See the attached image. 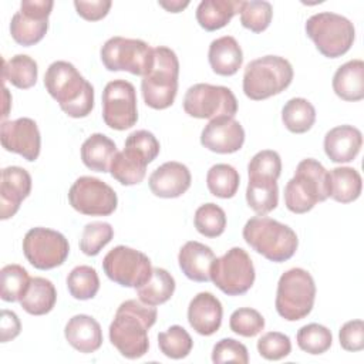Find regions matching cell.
<instances>
[{
	"label": "cell",
	"mask_w": 364,
	"mask_h": 364,
	"mask_svg": "<svg viewBox=\"0 0 364 364\" xmlns=\"http://www.w3.org/2000/svg\"><path fill=\"white\" fill-rule=\"evenodd\" d=\"M156 316L158 311L155 306L145 304L135 299L122 301L109 324L111 344L125 358H141L148 353V330L155 324Z\"/></svg>",
	"instance_id": "1"
},
{
	"label": "cell",
	"mask_w": 364,
	"mask_h": 364,
	"mask_svg": "<svg viewBox=\"0 0 364 364\" xmlns=\"http://www.w3.org/2000/svg\"><path fill=\"white\" fill-rule=\"evenodd\" d=\"M44 87L71 118H84L94 108V87L68 61H54L44 74Z\"/></svg>",
	"instance_id": "2"
},
{
	"label": "cell",
	"mask_w": 364,
	"mask_h": 364,
	"mask_svg": "<svg viewBox=\"0 0 364 364\" xmlns=\"http://www.w3.org/2000/svg\"><path fill=\"white\" fill-rule=\"evenodd\" d=\"M245 242L259 255L274 263L293 257L299 239L296 232L284 223L267 216H253L243 226Z\"/></svg>",
	"instance_id": "3"
},
{
	"label": "cell",
	"mask_w": 364,
	"mask_h": 364,
	"mask_svg": "<svg viewBox=\"0 0 364 364\" xmlns=\"http://www.w3.org/2000/svg\"><path fill=\"white\" fill-rule=\"evenodd\" d=\"M330 193L328 171L316 159L299 162L294 176L284 186V205L297 215L306 213L317 202H324Z\"/></svg>",
	"instance_id": "4"
},
{
	"label": "cell",
	"mask_w": 364,
	"mask_h": 364,
	"mask_svg": "<svg viewBox=\"0 0 364 364\" xmlns=\"http://www.w3.org/2000/svg\"><path fill=\"white\" fill-rule=\"evenodd\" d=\"M293 67L284 57L264 55L252 60L243 73V92L262 101L284 91L293 81Z\"/></svg>",
	"instance_id": "5"
},
{
	"label": "cell",
	"mask_w": 364,
	"mask_h": 364,
	"mask_svg": "<svg viewBox=\"0 0 364 364\" xmlns=\"http://www.w3.org/2000/svg\"><path fill=\"white\" fill-rule=\"evenodd\" d=\"M179 61L173 50L159 46L154 48V65L142 77L144 101L154 109H165L175 101L178 92Z\"/></svg>",
	"instance_id": "6"
},
{
	"label": "cell",
	"mask_w": 364,
	"mask_h": 364,
	"mask_svg": "<svg viewBox=\"0 0 364 364\" xmlns=\"http://www.w3.org/2000/svg\"><path fill=\"white\" fill-rule=\"evenodd\" d=\"M316 300L313 276L300 267L284 272L277 283L276 311L287 321H297L310 314Z\"/></svg>",
	"instance_id": "7"
},
{
	"label": "cell",
	"mask_w": 364,
	"mask_h": 364,
	"mask_svg": "<svg viewBox=\"0 0 364 364\" xmlns=\"http://www.w3.org/2000/svg\"><path fill=\"white\" fill-rule=\"evenodd\" d=\"M304 30L316 48L327 58L344 55L355 38L353 23L347 17L333 11L313 14L307 18Z\"/></svg>",
	"instance_id": "8"
},
{
	"label": "cell",
	"mask_w": 364,
	"mask_h": 364,
	"mask_svg": "<svg viewBox=\"0 0 364 364\" xmlns=\"http://www.w3.org/2000/svg\"><path fill=\"white\" fill-rule=\"evenodd\" d=\"M100 55L108 71H128L144 77L154 65V48L138 38L111 37L101 47Z\"/></svg>",
	"instance_id": "9"
},
{
	"label": "cell",
	"mask_w": 364,
	"mask_h": 364,
	"mask_svg": "<svg viewBox=\"0 0 364 364\" xmlns=\"http://www.w3.org/2000/svg\"><path fill=\"white\" fill-rule=\"evenodd\" d=\"M255 266L242 247H232L223 256L215 257L210 266V280L228 296H242L255 283Z\"/></svg>",
	"instance_id": "10"
},
{
	"label": "cell",
	"mask_w": 364,
	"mask_h": 364,
	"mask_svg": "<svg viewBox=\"0 0 364 364\" xmlns=\"http://www.w3.org/2000/svg\"><path fill=\"white\" fill-rule=\"evenodd\" d=\"M183 111L189 117L199 119L235 117L237 100L228 87L199 82L189 87L185 92Z\"/></svg>",
	"instance_id": "11"
},
{
	"label": "cell",
	"mask_w": 364,
	"mask_h": 364,
	"mask_svg": "<svg viewBox=\"0 0 364 364\" xmlns=\"http://www.w3.org/2000/svg\"><path fill=\"white\" fill-rule=\"evenodd\" d=\"M104 273L114 283L124 287L138 289L151 277L149 257L128 246H115L102 259Z\"/></svg>",
	"instance_id": "12"
},
{
	"label": "cell",
	"mask_w": 364,
	"mask_h": 364,
	"mask_svg": "<svg viewBox=\"0 0 364 364\" xmlns=\"http://www.w3.org/2000/svg\"><path fill=\"white\" fill-rule=\"evenodd\" d=\"M23 253L36 269L50 270L65 262L70 245L65 236L57 230L33 228L23 239Z\"/></svg>",
	"instance_id": "13"
},
{
	"label": "cell",
	"mask_w": 364,
	"mask_h": 364,
	"mask_svg": "<svg viewBox=\"0 0 364 364\" xmlns=\"http://www.w3.org/2000/svg\"><path fill=\"white\" fill-rule=\"evenodd\" d=\"M102 119L111 129L124 131L138 121L135 87L122 78L109 81L102 91Z\"/></svg>",
	"instance_id": "14"
},
{
	"label": "cell",
	"mask_w": 364,
	"mask_h": 364,
	"mask_svg": "<svg viewBox=\"0 0 364 364\" xmlns=\"http://www.w3.org/2000/svg\"><path fill=\"white\" fill-rule=\"evenodd\" d=\"M68 202L77 212L88 216H108L118 205L115 191L94 176H80L68 191Z\"/></svg>",
	"instance_id": "15"
},
{
	"label": "cell",
	"mask_w": 364,
	"mask_h": 364,
	"mask_svg": "<svg viewBox=\"0 0 364 364\" xmlns=\"http://www.w3.org/2000/svg\"><path fill=\"white\" fill-rule=\"evenodd\" d=\"M51 0H23L20 10L14 13L10 21V34L13 40L30 47L43 40L48 30V16L53 10Z\"/></svg>",
	"instance_id": "16"
},
{
	"label": "cell",
	"mask_w": 364,
	"mask_h": 364,
	"mask_svg": "<svg viewBox=\"0 0 364 364\" xmlns=\"http://www.w3.org/2000/svg\"><path fill=\"white\" fill-rule=\"evenodd\" d=\"M1 145L6 151L21 155L26 161H36L41 149V136L34 119L23 117L3 121L0 128Z\"/></svg>",
	"instance_id": "17"
},
{
	"label": "cell",
	"mask_w": 364,
	"mask_h": 364,
	"mask_svg": "<svg viewBox=\"0 0 364 364\" xmlns=\"http://www.w3.org/2000/svg\"><path fill=\"white\" fill-rule=\"evenodd\" d=\"M200 144L216 154H233L245 144V129L233 117H218L202 129Z\"/></svg>",
	"instance_id": "18"
},
{
	"label": "cell",
	"mask_w": 364,
	"mask_h": 364,
	"mask_svg": "<svg viewBox=\"0 0 364 364\" xmlns=\"http://www.w3.org/2000/svg\"><path fill=\"white\" fill-rule=\"evenodd\" d=\"M31 192V176L20 166H7L1 171L0 181V218L3 220L14 216L20 203Z\"/></svg>",
	"instance_id": "19"
},
{
	"label": "cell",
	"mask_w": 364,
	"mask_h": 364,
	"mask_svg": "<svg viewBox=\"0 0 364 364\" xmlns=\"http://www.w3.org/2000/svg\"><path fill=\"white\" fill-rule=\"evenodd\" d=\"M192 182L191 172L186 165L169 161L158 166L148 179L149 189L155 196L171 199L183 195Z\"/></svg>",
	"instance_id": "20"
},
{
	"label": "cell",
	"mask_w": 364,
	"mask_h": 364,
	"mask_svg": "<svg viewBox=\"0 0 364 364\" xmlns=\"http://www.w3.org/2000/svg\"><path fill=\"white\" fill-rule=\"evenodd\" d=\"M222 316L220 300L209 291L198 293L188 306V321L200 336L215 334L220 328Z\"/></svg>",
	"instance_id": "21"
},
{
	"label": "cell",
	"mask_w": 364,
	"mask_h": 364,
	"mask_svg": "<svg viewBox=\"0 0 364 364\" xmlns=\"http://www.w3.org/2000/svg\"><path fill=\"white\" fill-rule=\"evenodd\" d=\"M363 134L353 125L331 128L324 136V152L336 164L351 162L360 152Z\"/></svg>",
	"instance_id": "22"
},
{
	"label": "cell",
	"mask_w": 364,
	"mask_h": 364,
	"mask_svg": "<svg viewBox=\"0 0 364 364\" xmlns=\"http://www.w3.org/2000/svg\"><path fill=\"white\" fill-rule=\"evenodd\" d=\"M64 336L73 348L84 354L97 351L102 344L101 326L88 314L73 316L65 324Z\"/></svg>",
	"instance_id": "23"
},
{
	"label": "cell",
	"mask_w": 364,
	"mask_h": 364,
	"mask_svg": "<svg viewBox=\"0 0 364 364\" xmlns=\"http://www.w3.org/2000/svg\"><path fill=\"white\" fill-rule=\"evenodd\" d=\"M215 260L213 250L196 240L186 242L178 255V263L182 273L199 283L210 280V266Z\"/></svg>",
	"instance_id": "24"
},
{
	"label": "cell",
	"mask_w": 364,
	"mask_h": 364,
	"mask_svg": "<svg viewBox=\"0 0 364 364\" xmlns=\"http://www.w3.org/2000/svg\"><path fill=\"white\" fill-rule=\"evenodd\" d=\"M208 60L215 74L229 77L242 67L243 53L235 37L223 36L210 43Z\"/></svg>",
	"instance_id": "25"
},
{
	"label": "cell",
	"mask_w": 364,
	"mask_h": 364,
	"mask_svg": "<svg viewBox=\"0 0 364 364\" xmlns=\"http://www.w3.org/2000/svg\"><path fill=\"white\" fill-rule=\"evenodd\" d=\"M333 90L344 101L355 102L364 98V61L350 60L340 65L333 77Z\"/></svg>",
	"instance_id": "26"
},
{
	"label": "cell",
	"mask_w": 364,
	"mask_h": 364,
	"mask_svg": "<svg viewBox=\"0 0 364 364\" xmlns=\"http://www.w3.org/2000/svg\"><path fill=\"white\" fill-rule=\"evenodd\" d=\"M148 164L149 162L142 154H139L134 148L125 146L124 151L115 154L109 166V173L121 185H136L144 181Z\"/></svg>",
	"instance_id": "27"
},
{
	"label": "cell",
	"mask_w": 364,
	"mask_h": 364,
	"mask_svg": "<svg viewBox=\"0 0 364 364\" xmlns=\"http://www.w3.org/2000/svg\"><path fill=\"white\" fill-rule=\"evenodd\" d=\"M242 0H202L196 9V20L206 31H215L240 13Z\"/></svg>",
	"instance_id": "28"
},
{
	"label": "cell",
	"mask_w": 364,
	"mask_h": 364,
	"mask_svg": "<svg viewBox=\"0 0 364 364\" xmlns=\"http://www.w3.org/2000/svg\"><path fill=\"white\" fill-rule=\"evenodd\" d=\"M117 154L115 142L104 134H92L81 145L82 164L95 172H109L111 162Z\"/></svg>",
	"instance_id": "29"
},
{
	"label": "cell",
	"mask_w": 364,
	"mask_h": 364,
	"mask_svg": "<svg viewBox=\"0 0 364 364\" xmlns=\"http://www.w3.org/2000/svg\"><path fill=\"white\" fill-rule=\"evenodd\" d=\"M246 202L249 208L260 216H264L276 209L279 203V188L276 179L269 176L249 175Z\"/></svg>",
	"instance_id": "30"
},
{
	"label": "cell",
	"mask_w": 364,
	"mask_h": 364,
	"mask_svg": "<svg viewBox=\"0 0 364 364\" xmlns=\"http://www.w3.org/2000/svg\"><path fill=\"white\" fill-rule=\"evenodd\" d=\"M57 300L54 284L44 277H31L30 284L20 300V306L31 316H43L50 313Z\"/></svg>",
	"instance_id": "31"
},
{
	"label": "cell",
	"mask_w": 364,
	"mask_h": 364,
	"mask_svg": "<svg viewBox=\"0 0 364 364\" xmlns=\"http://www.w3.org/2000/svg\"><path fill=\"white\" fill-rule=\"evenodd\" d=\"M330 175V193L336 202L350 203L358 199L363 188L361 175L350 166H338L328 172Z\"/></svg>",
	"instance_id": "32"
},
{
	"label": "cell",
	"mask_w": 364,
	"mask_h": 364,
	"mask_svg": "<svg viewBox=\"0 0 364 364\" xmlns=\"http://www.w3.org/2000/svg\"><path fill=\"white\" fill-rule=\"evenodd\" d=\"M175 291V279L173 276L162 269L152 267L151 277L141 287L136 289L138 299L149 306H159L166 303Z\"/></svg>",
	"instance_id": "33"
},
{
	"label": "cell",
	"mask_w": 364,
	"mask_h": 364,
	"mask_svg": "<svg viewBox=\"0 0 364 364\" xmlns=\"http://www.w3.org/2000/svg\"><path fill=\"white\" fill-rule=\"evenodd\" d=\"M38 67L34 58L27 54H16L10 60H3V81L20 90H28L37 82Z\"/></svg>",
	"instance_id": "34"
},
{
	"label": "cell",
	"mask_w": 364,
	"mask_h": 364,
	"mask_svg": "<svg viewBox=\"0 0 364 364\" xmlns=\"http://www.w3.org/2000/svg\"><path fill=\"white\" fill-rule=\"evenodd\" d=\"M282 121L293 134L307 132L316 121V109L306 98H291L282 108Z\"/></svg>",
	"instance_id": "35"
},
{
	"label": "cell",
	"mask_w": 364,
	"mask_h": 364,
	"mask_svg": "<svg viewBox=\"0 0 364 364\" xmlns=\"http://www.w3.org/2000/svg\"><path fill=\"white\" fill-rule=\"evenodd\" d=\"M239 172L229 164H216L206 173V186L216 198H233L239 189Z\"/></svg>",
	"instance_id": "36"
},
{
	"label": "cell",
	"mask_w": 364,
	"mask_h": 364,
	"mask_svg": "<svg viewBox=\"0 0 364 364\" xmlns=\"http://www.w3.org/2000/svg\"><path fill=\"white\" fill-rule=\"evenodd\" d=\"M67 287L70 294L77 300H90L95 297L100 290L97 270L87 264L74 267L67 276Z\"/></svg>",
	"instance_id": "37"
},
{
	"label": "cell",
	"mask_w": 364,
	"mask_h": 364,
	"mask_svg": "<svg viewBox=\"0 0 364 364\" xmlns=\"http://www.w3.org/2000/svg\"><path fill=\"white\" fill-rule=\"evenodd\" d=\"M158 346L164 355L172 360H181L189 355L193 340L182 326H171L166 331L158 334Z\"/></svg>",
	"instance_id": "38"
},
{
	"label": "cell",
	"mask_w": 364,
	"mask_h": 364,
	"mask_svg": "<svg viewBox=\"0 0 364 364\" xmlns=\"http://www.w3.org/2000/svg\"><path fill=\"white\" fill-rule=\"evenodd\" d=\"M1 291L0 297L4 301H20L30 284L31 277L20 264H6L0 272Z\"/></svg>",
	"instance_id": "39"
},
{
	"label": "cell",
	"mask_w": 364,
	"mask_h": 364,
	"mask_svg": "<svg viewBox=\"0 0 364 364\" xmlns=\"http://www.w3.org/2000/svg\"><path fill=\"white\" fill-rule=\"evenodd\" d=\"M196 230L205 237H218L225 232L226 213L216 203L200 205L193 216Z\"/></svg>",
	"instance_id": "40"
},
{
	"label": "cell",
	"mask_w": 364,
	"mask_h": 364,
	"mask_svg": "<svg viewBox=\"0 0 364 364\" xmlns=\"http://www.w3.org/2000/svg\"><path fill=\"white\" fill-rule=\"evenodd\" d=\"M297 346L307 354L318 355L326 353L333 343L331 331L318 323H310L303 326L297 331Z\"/></svg>",
	"instance_id": "41"
},
{
	"label": "cell",
	"mask_w": 364,
	"mask_h": 364,
	"mask_svg": "<svg viewBox=\"0 0 364 364\" xmlns=\"http://www.w3.org/2000/svg\"><path fill=\"white\" fill-rule=\"evenodd\" d=\"M273 7L264 0H250L243 1L240 9V23L245 28L253 33L264 31L272 21Z\"/></svg>",
	"instance_id": "42"
},
{
	"label": "cell",
	"mask_w": 364,
	"mask_h": 364,
	"mask_svg": "<svg viewBox=\"0 0 364 364\" xmlns=\"http://www.w3.org/2000/svg\"><path fill=\"white\" fill-rule=\"evenodd\" d=\"M114 237V229L107 222H91L87 223L81 239L80 250L87 256H97L102 247H105Z\"/></svg>",
	"instance_id": "43"
},
{
	"label": "cell",
	"mask_w": 364,
	"mask_h": 364,
	"mask_svg": "<svg viewBox=\"0 0 364 364\" xmlns=\"http://www.w3.org/2000/svg\"><path fill=\"white\" fill-rule=\"evenodd\" d=\"M229 327L242 337H255L264 328V318L255 309L240 307L232 313Z\"/></svg>",
	"instance_id": "44"
},
{
	"label": "cell",
	"mask_w": 364,
	"mask_h": 364,
	"mask_svg": "<svg viewBox=\"0 0 364 364\" xmlns=\"http://www.w3.org/2000/svg\"><path fill=\"white\" fill-rule=\"evenodd\" d=\"M257 351L263 358L277 361L290 354L291 343L284 333L269 331L257 340Z\"/></svg>",
	"instance_id": "45"
},
{
	"label": "cell",
	"mask_w": 364,
	"mask_h": 364,
	"mask_svg": "<svg viewBox=\"0 0 364 364\" xmlns=\"http://www.w3.org/2000/svg\"><path fill=\"white\" fill-rule=\"evenodd\" d=\"M282 172V159L280 155L273 149H263L257 152L247 165L249 175L269 176L277 181Z\"/></svg>",
	"instance_id": "46"
},
{
	"label": "cell",
	"mask_w": 364,
	"mask_h": 364,
	"mask_svg": "<svg viewBox=\"0 0 364 364\" xmlns=\"http://www.w3.org/2000/svg\"><path fill=\"white\" fill-rule=\"evenodd\" d=\"M212 361L216 364L220 363H249V353L245 344L239 343L235 338H222L219 340L212 350Z\"/></svg>",
	"instance_id": "47"
},
{
	"label": "cell",
	"mask_w": 364,
	"mask_h": 364,
	"mask_svg": "<svg viewBox=\"0 0 364 364\" xmlns=\"http://www.w3.org/2000/svg\"><path fill=\"white\" fill-rule=\"evenodd\" d=\"M125 146L134 148L135 151L142 154L149 164L158 156L161 149L159 141L156 139V136L146 129H139L129 134L125 139Z\"/></svg>",
	"instance_id": "48"
},
{
	"label": "cell",
	"mask_w": 364,
	"mask_h": 364,
	"mask_svg": "<svg viewBox=\"0 0 364 364\" xmlns=\"http://www.w3.org/2000/svg\"><path fill=\"white\" fill-rule=\"evenodd\" d=\"M338 340L346 351H361L364 348V321L357 318L344 323L338 331Z\"/></svg>",
	"instance_id": "49"
},
{
	"label": "cell",
	"mask_w": 364,
	"mask_h": 364,
	"mask_svg": "<svg viewBox=\"0 0 364 364\" xmlns=\"http://www.w3.org/2000/svg\"><path fill=\"white\" fill-rule=\"evenodd\" d=\"M111 6L112 3L109 0H92V1L75 0L74 1V7L78 16L88 21H98L104 18L108 14Z\"/></svg>",
	"instance_id": "50"
},
{
	"label": "cell",
	"mask_w": 364,
	"mask_h": 364,
	"mask_svg": "<svg viewBox=\"0 0 364 364\" xmlns=\"http://www.w3.org/2000/svg\"><path fill=\"white\" fill-rule=\"evenodd\" d=\"M1 343H7L16 338L21 331V323L14 311L1 310Z\"/></svg>",
	"instance_id": "51"
},
{
	"label": "cell",
	"mask_w": 364,
	"mask_h": 364,
	"mask_svg": "<svg viewBox=\"0 0 364 364\" xmlns=\"http://www.w3.org/2000/svg\"><path fill=\"white\" fill-rule=\"evenodd\" d=\"M161 7H164L169 13H179L185 7L189 6V1H181V0H171V1H158Z\"/></svg>",
	"instance_id": "52"
},
{
	"label": "cell",
	"mask_w": 364,
	"mask_h": 364,
	"mask_svg": "<svg viewBox=\"0 0 364 364\" xmlns=\"http://www.w3.org/2000/svg\"><path fill=\"white\" fill-rule=\"evenodd\" d=\"M3 91H4V109H3V114H1V117L3 118H6L7 115H9V105H10V94H9V90L4 87L3 88Z\"/></svg>",
	"instance_id": "53"
}]
</instances>
